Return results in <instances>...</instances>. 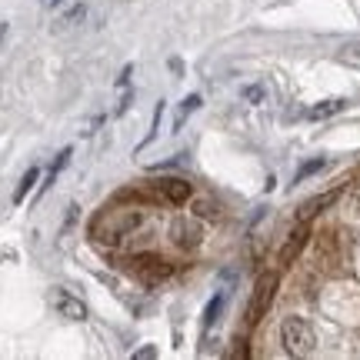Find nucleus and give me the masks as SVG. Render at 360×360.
<instances>
[{
	"label": "nucleus",
	"instance_id": "nucleus-3",
	"mask_svg": "<svg viewBox=\"0 0 360 360\" xmlns=\"http://www.w3.org/2000/svg\"><path fill=\"white\" fill-rule=\"evenodd\" d=\"M277 283H281V277H277V274H264V277H260L257 294H254V300H250V310H247V321H250V323H260V321H264V314H267L270 304H274Z\"/></svg>",
	"mask_w": 360,
	"mask_h": 360
},
{
	"label": "nucleus",
	"instance_id": "nucleus-12",
	"mask_svg": "<svg viewBox=\"0 0 360 360\" xmlns=\"http://www.w3.org/2000/svg\"><path fill=\"white\" fill-rule=\"evenodd\" d=\"M37 177H40V174H37V167H30V170H27V174H24V180H20V187H17V193H13V204H24V197H27V193H30V187L37 184Z\"/></svg>",
	"mask_w": 360,
	"mask_h": 360
},
{
	"label": "nucleus",
	"instance_id": "nucleus-10",
	"mask_svg": "<svg viewBox=\"0 0 360 360\" xmlns=\"http://www.w3.org/2000/svg\"><path fill=\"white\" fill-rule=\"evenodd\" d=\"M67 160H70V147L57 154V160H53V164H51V170H47V177H44V184H40V191H51V184H53V180H57V174L64 170V164H67Z\"/></svg>",
	"mask_w": 360,
	"mask_h": 360
},
{
	"label": "nucleus",
	"instance_id": "nucleus-7",
	"mask_svg": "<svg viewBox=\"0 0 360 360\" xmlns=\"http://www.w3.org/2000/svg\"><path fill=\"white\" fill-rule=\"evenodd\" d=\"M53 304H57V310H60V317H67V321H87V304L84 300H77V297L70 294H60L53 297Z\"/></svg>",
	"mask_w": 360,
	"mask_h": 360
},
{
	"label": "nucleus",
	"instance_id": "nucleus-6",
	"mask_svg": "<svg viewBox=\"0 0 360 360\" xmlns=\"http://www.w3.org/2000/svg\"><path fill=\"white\" fill-rule=\"evenodd\" d=\"M307 237H310V227H307V220H304V224H300V227L287 237V244L281 247V264H283V267H287V264H294V260L300 257V250L307 247Z\"/></svg>",
	"mask_w": 360,
	"mask_h": 360
},
{
	"label": "nucleus",
	"instance_id": "nucleus-5",
	"mask_svg": "<svg viewBox=\"0 0 360 360\" xmlns=\"http://www.w3.org/2000/svg\"><path fill=\"white\" fill-rule=\"evenodd\" d=\"M130 270H134L141 281H160V277L170 274V267L160 257H134L130 260Z\"/></svg>",
	"mask_w": 360,
	"mask_h": 360
},
{
	"label": "nucleus",
	"instance_id": "nucleus-4",
	"mask_svg": "<svg viewBox=\"0 0 360 360\" xmlns=\"http://www.w3.org/2000/svg\"><path fill=\"white\" fill-rule=\"evenodd\" d=\"M154 191L160 200H167V204H187L191 200V184L184 177H164L154 184Z\"/></svg>",
	"mask_w": 360,
	"mask_h": 360
},
{
	"label": "nucleus",
	"instance_id": "nucleus-13",
	"mask_svg": "<svg viewBox=\"0 0 360 360\" xmlns=\"http://www.w3.org/2000/svg\"><path fill=\"white\" fill-rule=\"evenodd\" d=\"M337 60L347 67H360V44H347V47H340L337 51Z\"/></svg>",
	"mask_w": 360,
	"mask_h": 360
},
{
	"label": "nucleus",
	"instance_id": "nucleus-16",
	"mask_svg": "<svg viewBox=\"0 0 360 360\" xmlns=\"http://www.w3.org/2000/svg\"><path fill=\"white\" fill-rule=\"evenodd\" d=\"M84 13H87V7H84V4H77V7H74L70 13H64V24H67V27H74L77 20H84Z\"/></svg>",
	"mask_w": 360,
	"mask_h": 360
},
{
	"label": "nucleus",
	"instance_id": "nucleus-8",
	"mask_svg": "<svg viewBox=\"0 0 360 360\" xmlns=\"http://www.w3.org/2000/svg\"><path fill=\"white\" fill-rule=\"evenodd\" d=\"M334 200H337V191L321 193V197H314V200H307V204H300V220H310L314 214H321V207L334 204Z\"/></svg>",
	"mask_w": 360,
	"mask_h": 360
},
{
	"label": "nucleus",
	"instance_id": "nucleus-18",
	"mask_svg": "<svg viewBox=\"0 0 360 360\" xmlns=\"http://www.w3.org/2000/svg\"><path fill=\"white\" fill-rule=\"evenodd\" d=\"M244 97H247V101H254V103H260V101H264V87H247Z\"/></svg>",
	"mask_w": 360,
	"mask_h": 360
},
{
	"label": "nucleus",
	"instance_id": "nucleus-2",
	"mask_svg": "<svg viewBox=\"0 0 360 360\" xmlns=\"http://www.w3.org/2000/svg\"><path fill=\"white\" fill-rule=\"evenodd\" d=\"M281 340L290 357H307V354H314V344H317L314 327L304 317H287L281 323Z\"/></svg>",
	"mask_w": 360,
	"mask_h": 360
},
{
	"label": "nucleus",
	"instance_id": "nucleus-15",
	"mask_svg": "<svg viewBox=\"0 0 360 360\" xmlns=\"http://www.w3.org/2000/svg\"><path fill=\"white\" fill-rule=\"evenodd\" d=\"M323 167V160H310V164H304V167H300V170H297V184H300V180H304V177H307V174H317V170H321Z\"/></svg>",
	"mask_w": 360,
	"mask_h": 360
},
{
	"label": "nucleus",
	"instance_id": "nucleus-1",
	"mask_svg": "<svg viewBox=\"0 0 360 360\" xmlns=\"http://www.w3.org/2000/svg\"><path fill=\"white\" fill-rule=\"evenodd\" d=\"M143 214L141 210H103L101 217L94 220L90 233L101 240V244H117L120 237H127L134 227H141Z\"/></svg>",
	"mask_w": 360,
	"mask_h": 360
},
{
	"label": "nucleus",
	"instance_id": "nucleus-19",
	"mask_svg": "<svg viewBox=\"0 0 360 360\" xmlns=\"http://www.w3.org/2000/svg\"><path fill=\"white\" fill-rule=\"evenodd\" d=\"M134 357H137V360H141V357H157V350L154 347H143V350H137Z\"/></svg>",
	"mask_w": 360,
	"mask_h": 360
},
{
	"label": "nucleus",
	"instance_id": "nucleus-14",
	"mask_svg": "<svg viewBox=\"0 0 360 360\" xmlns=\"http://www.w3.org/2000/svg\"><path fill=\"white\" fill-rule=\"evenodd\" d=\"M197 107H200V97H197V94H191V97L184 101V107H180L177 120H174V130H177V127H184V120H187V117H191L193 110H197Z\"/></svg>",
	"mask_w": 360,
	"mask_h": 360
},
{
	"label": "nucleus",
	"instance_id": "nucleus-11",
	"mask_svg": "<svg viewBox=\"0 0 360 360\" xmlns=\"http://www.w3.org/2000/svg\"><path fill=\"white\" fill-rule=\"evenodd\" d=\"M220 307H224V294H214L210 297V304H207V310H204V330H210V327L217 323Z\"/></svg>",
	"mask_w": 360,
	"mask_h": 360
},
{
	"label": "nucleus",
	"instance_id": "nucleus-17",
	"mask_svg": "<svg viewBox=\"0 0 360 360\" xmlns=\"http://www.w3.org/2000/svg\"><path fill=\"white\" fill-rule=\"evenodd\" d=\"M174 233H180V244H184V247H191L193 240H197V233H193V231H187L184 224H177V227H174Z\"/></svg>",
	"mask_w": 360,
	"mask_h": 360
},
{
	"label": "nucleus",
	"instance_id": "nucleus-9",
	"mask_svg": "<svg viewBox=\"0 0 360 360\" xmlns=\"http://www.w3.org/2000/svg\"><path fill=\"white\" fill-rule=\"evenodd\" d=\"M340 110H347V101H323V103H317V107H310L307 117L310 120H323V117H334V114H340Z\"/></svg>",
	"mask_w": 360,
	"mask_h": 360
}]
</instances>
